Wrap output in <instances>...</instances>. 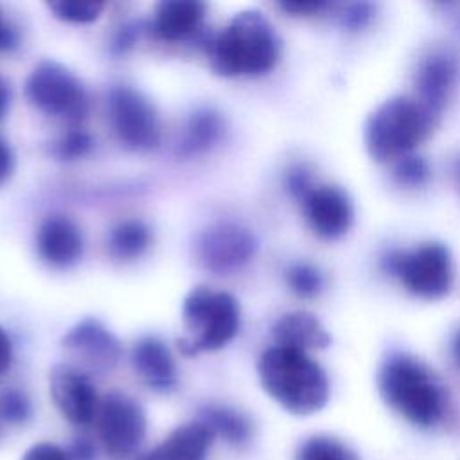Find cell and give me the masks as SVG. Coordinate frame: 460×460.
<instances>
[{"instance_id": "cell-1", "label": "cell", "mask_w": 460, "mask_h": 460, "mask_svg": "<svg viewBox=\"0 0 460 460\" xmlns=\"http://www.w3.org/2000/svg\"><path fill=\"white\" fill-rule=\"evenodd\" d=\"M207 43L210 68L223 77L266 74L280 58V38L257 9L239 11Z\"/></svg>"}, {"instance_id": "cell-2", "label": "cell", "mask_w": 460, "mask_h": 460, "mask_svg": "<svg viewBox=\"0 0 460 460\" xmlns=\"http://www.w3.org/2000/svg\"><path fill=\"white\" fill-rule=\"evenodd\" d=\"M377 388L383 401L410 424L437 426L447 410V395L440 379L415 356L395 352L379 367Z\"/></svg>"}, {"instance_id": "cell-3", "label": "cell", "mask_w": 460, "mask_h": 460, "mask_svg": "<svg viewBox=\"0 0 460 460\" xmlns=\"http://www.w3.org/2000/svg\"><path fill=\"white\" fill-rule=\"evenodd\" d=\"M257 372L266 394L293 415L316 413L329 401L327 374L304 350L273 345L261 354Z\"/></svg>"}, {"instance_id": "cell-4", "label": "cell", "mask_w": 460, "mask_h": 460, "mask_svg": "<svg viewBox=\"0 0 460 460\" xmlns=\"http://www.w3.org/2000/svg\"><path fill=\"white\" fill-rule=\"evenodd\" d=\"M435 120L437 115L417 97L392 95L379 102L365 122L367 153L376 162H395L428 138Z\"/></svg>"}, {"instance_id": "cell-5", "label": "cell", "mask_w": 460, "mask_h": 460, "mask_svg": "<svg viewBox=\"0 0 460 460\" xmlns=\"http://www.w3.org/2000/svg\"><path fill=\"white\" fill-rule=\"evenodd\" d=\"M181 320L187 336L178 340L180 350L185 356L212 352L237 334L241 325L239 302L230 293L196 286L183 298Z\"/></svg>"}, {"instance_id": "cell-6", "label": "cell", "mask_w": 460, "mask_h": 460, "mask_svg": "<svg viewBox=\"0 0 460 460\" xmlns=\"http://www.w3.org/2000/svg\"><path fill=\"white\" fill-rule=\"evenodd\" d=\"M383 268L406 291L424 300H438L451 291L453 257L442 243L426 241L408 250H394L383 259Z\"/></svg>"}, {"instance_id": "cell-7", "label": "cell", "mask_w": 460, "mask_h": 460, "mask_svg": "<svg viewBox=\"0 0 460 460\" xmlns=\"http://www.w3.org/2000/svg\"><path fill=\"white\" fill-rule=\"evenodd\" d=\"M27 101L45 115L81 122L90 108L88 93L81 81L56 61L38 63L25 81Z\"/></svg>"}, {"instance_id": "cell-8", "label": "cell", "mask_w": 460, "mask_h": 460, "mask_svg": "<svg viewBox=\"0 0 460 460\" xmlns=\"http://www.w3.org/2000/svg\"><path fill=\"white\" fill-rule=\"evenodd\" d=\"M255 234L234 221H219L207 226L194 241L196 262L216 275L232 273L248 264L257 253Z\"/></svg>"}, {"instance_id": "cell-9", "label": "cell", "mask_w": 460, "mask_h": 460, "mask_svg": "<svg viewBox=\"0 0 460 460\" xmlns=\"http://www.w3.org/2000/svg\"><path fill=\"white\" fill-rule=\"evenodd\" d=\"M97 429L104 453L113 460H124L138 449L146 437V411L128 394L110 392L101 401Z\"/></svg>"}, {"instance_id": "cell-10", "label": "cell", "mask_w": 460, "mask_h": 460, "mask_svg": "<svg viewBox=\"0 0 460 460\" xmlns=\"http://www.w3.org/2000/svg\"><path fill=\"white\" fill-rule=\"evenodd\" d=\"M110 124L129 149L149 151L160 142V122L149 99L126 84L113 86L108 93Z\"/></svg>"}, {"instance_id": "cell-11", "label": "cell", "mask_w": 460, "mask_h": 460, "mask_svg": "<svg viewBox=\"0 0 460 460\" xmlns=\"http://www.w3.org/2000/svg\"><path fill=\"white\" fill-rule=\"evenodd\" d=\"M50 397L59 413L74 426H88L99 413V395L90 376L74 365L58 363L49 376Z\"/></svg>"}, {"instance_id": "cell-12", "label": "cell", "mask_w": 460, "mask_h": 460, "mask_svg": "<svg viewBox=\"0 0 460 460\" xmlns=\"http://www.w3.org/2000/svg\"><path fill=\"white\" fill-rule=\"evenodd\" d=\"M311 230L322 239L345 235L354 223V207L347 192L331 183H314L300 199Z\"/></svg>"}, {"instance_id": "cell-13", "label": "cell", "mask_w": 460, "mask_h": 460, "mask_svg": "<svg viewBox=\"0 0 460 460\" xmlns=\"http://www.w3.org/2000/svg\"><path fill=\"white\" fill-rule=\"evenodd\" d=\"M63 347L90 370L104 374L119 363L122 347L117 336L97 318H83L63 336Z\"/></svg>"}, {"instance_id": "cell-14", "label": "cell", "mask_w": 460, "mask_h": 460, "mask_svg": "<svg viewBox=\"0 0 460 460\" xmlns=\"http://www.w3.org/2000/svg\"><path fill=\"white\" fill-rule=\"evenodd\" d=\"M460 77L458 58L447 49L429 50L417 66L415 88L417 99L438 117L451 99Z\"/></svg>"}, {"instance_id": "cell-15", "label": "cell", "mask_w": 460, "mask_h": 460, "mask_svg": "<svg viewBox=\"0 0 460 460\" xmlns=\"http://www.w3.org/2000/svg\"><path fill=\"white\" fill-rule=\"evenodd\" d=\"M84 241L79 226L63 214L45 217L36 232V250L52 268H70L83 255Z\"/></svg>"}, {"instance_id": "cell-16", "label": "cell", "mask_w": 460, "mask_h": 460, "mask_svg": "<svg viewBox=\"0 0 460 460\" xmlns=\"http://www.w3.org/2000/svg\"><path fill=\"white\" fill-rule=\"evenodd\" d=\"M131 365L138 377L155 392L165 394L176 386L174 358L169 347L156 336H144L133 345Z\"/></svg>"}, {"instance_id": "cell-17", "label": "cell", "mask_w": 460, "mask_h": 460, "mask_svg": "<svg viewBox=\"0 0 460 460\" xmlns=\"http://www.w3.org/2000/svg\"><path fill=\"white\" fill-rule=\"evenodd\" d=\"M214 438L216 435L205 422H187L174 428L140 460H205Z\"/></svg>"}, {"instance_id": "cell-18", "label": "cell", "mask_w": 460, "mask_h": 460, "mask_svg": "<svg viewBox=\"0 0 460 460\" xmlns=\"http://www.w3.org/2000/svg\"><path fill=\"white\" fill-rule=\"evenodd\" d=\"M207 5L196 0H162L155 5L153 32L165 41H181L199 31Z\"/></svg>"}, {"instance_id": "cell-19", "label": "cell", "mask_w": 460, "mask_h": 460, "mask_svg": "<svg viewBox=\"0 0 460 460\" xmlns=\"http://www.w3.org/2000/svg\"><path fill=\"white\" fill-rule=\"evenodd\" d=\"M275 345L296 350L325 349L331 343V334L325 325L307 311H289L279 316L271 327Z\"/></svg>"}, {"instance_id": "cell-20", "label": "cell", "mask_w": 460, "mask_h": 460, "mask_svg": "<svg viewBox=\"0 0 460 460\" xmlns=\"http://www.w3.org/2000/svg\"><path fill=\"white\" fill-rule=\"evenodd\" d=\"M225 133V120L219 111L212 108L196 110L178 140L176 155L181 158H192L210 151Z\"/></svg>"}, {"instance_id": "cell-21", "label": "cell", "mask_w": 460, "mask_h": 460, "mask_svg": "<svg viewBox=\"0 0 460 460\" xmlns=\"http://www.w3.org/2000/svg\"><path fill=\"white\" fill-rule=\"evenodd\" d=\"M216 437H221L228 446L243 449L253 437L252 420L239 410L225 404H207L199 411V419Z\"/></svg>"}, {"instance_id": "cell-22", "label": "cell", "mask_w": 460, "mask_h": 460, "mask_svg": "<svg viewBox=\"0 0 460 460\" xmlns=\"http://www.w3.org/2000/svg\"><path fill=\"white\" fill-rule=\"evenodd\" d=\"M151 244V230L140 219L117 223L108 235V253L117 261H133Z\"/></svg>"}, {"instance_id": "cell-23", "label": "cell", "mask_w": 460, "mask_h": 460, "mask_svg": "<svg viewBox=\"0 0 460 460\" xmlns=\"http://www.w3.org/2000/svg\"><path fill=\"white\" fill-rule=\"evenodd\" d=\"M296 460H358V456L341 440L329 435H314L302 442Z\"/></svg>"}, {"instance_id": "cell-24", "label": "cell", "mask_w": 460, "mask_h": 460, "mask_svg": "<svg viewBox=\"0 0 460 460\" xmlns=\"http://www.w3.org/2000/svg\"><path fill=\"white\" fill-rule=\"evenodd\" d=\"M431 178V167L420 155L410 153L394 162V180L406 189L424 187Z\"/></svg>"}, {"instance_id": "cell-25", "label": "cell", "mask_w": 460, "mask_h": 460, "mask_svg": "<svg viewBox=\"0 0 460 460\" xmlns=\"http://www.w3.org/2000/svg\"><path fill=\"white\" fill-rule=\"evenodd\" d=\"M286 280L289 289L304 298L316 296L323 288L322 271L309 262H295L286 270Z\"/></svg>"}, {"instance_id": "cell-26", "label": "cell", "mask_w": 460, "mask_h": 460, "mask_svg": "<svg viewBox=\"0 0 460 460\" xmlns=\"http://www.w3.org/2000/svg\"><path fill=\"white\" fill-rule=\"evenodd\" d=\"M52 14L68 23H90L95 22L102 9V2H68V0H58V2H49L47 4Z\"/></svg>"}, {"instance_id": "cell-27", "label": "cell", "mask_w": 460, "mask_h": 460, "mask_svg": "<svg viewBox=\"0 0 460 460\" xmlns=\"http://www.w3.org/2000/svg\"><path fill=\"white\" fill-rule=\"evenodd\" d=\"M32 415L31 399L18 388H5L0 392V417L13 424L22 426Z\"/></svg>"}, {"instance_id": "cell-28", "label": "cell", "mask_w": 460, "mask_h": 460, "mask_svg": "<svg viewBox=\"0 0 460 460\" xmlns=\"http://www.w3.org/2000/svg\"><path fill=\"white\" fill-rule=\"evenodd\" d=\"M93 147V138L84 129H70L66 131L56 144H54V155L59 160H77L86 156Z\"/></svg>"}, {"instance_id": "cell-29", "label": "cell", "mask_w": 460, "mask_h": 460, "mask_svg": "<svg viewBox=\"0 0 460 460\" xmlns=\"http://www.w3.org/2000/svg\"><path fill=\"white\" fill-rule=\"evenodd\" d=\"M340 23L350 31L367 27L376 16V5L368 2H352L345 4L340 11Z\"/></svg>"}, {"instance_id": "cell-30", "label": "cell", "mask_w": 460, "mask_h": 460, "mask_svg": "<svg viewBox=\"0 0 460 460\" xmlns=\"http://www.w3.org/2000/svg\"><path fill=\"white\" fill-rule=\"evenodd\" d=\"M314 185V180H313V174L311 171L302 165V164H296L293 167H289V171L286 172V189L288 192L298 201L311 187Z\"/></svg>"}, {"instance_id": "cell-31", "label": "cell", "mask_w": 460, "mask_h": 460, "mask_svg": "<svg viewBox=\"0 0 460 460\" xmlns=\"http://www.w3.org/2000/svg\"><path fill=\"white\" fill-rule=\"evenodd\" d=\"M144 32V25L142 22H128L124 23L117 34L113 36V41H111V50L115 54H124L128 52L129 49L135 47V43L138 41L140 34Z\"/></svg>"}, {"instance_id": "cell-32", "label": "cell", "mask_w": 460, "mask_h": 460, "mask_svg": "<svg viewBox=\"0 0 460 460\" xmlns=\"http://www.w3.org/2000/svg\"><path fill=\"white\" fill-rule=\"evenodd\" d=\"M279 7L295 16H311L327 11L332 4L325 0H284L279 2Z\"/></svg>"}, {"instance_id": "cell-33", "label": "cell", "mask_w": 460, "mask_h": 460, "mask_svg": "<svg viewBox=\"0 0 460 460\" xmlns=\"http://www.w3.org/2000/svg\"><path fill=\"white\" fill-rule=\"evenodd\" d=\"M22 460H70V456L52 442H38L25 451Z\"/></svg>"}, {"instance_id": "cell-34", "label": "cell", "mask_w": 460, "mask_h": 460, "mask_svg": "<svg viewBox=\"0 0 460 460\" xmlns=\"http://www.w3.org/2000/svg\"><path fill=\"white\" fill-rule=\"evenodd\" d=\"M66 453H68L70 460H95V456H97L95 444L86 437L74 438V442L70 444Z\"/></svg>"}, {"instance_id": "cell-35", "label": "cell", "mask_w": 460, "mask_h": 460, "mask_svg": "<svg viewBox=\"0 0 460 460\" xmlns=\"http://www.w3.org/2000/svg\"><path fill=\"white\" fill-rule=\"evenodd\" d=\"M14 171V153L9 142L0 137V185L9 180Z\"/></svg>"}, {"instance_id": "cell-36", "label": "cell", "mask_w": 460, "mask_h": 460, "mask_svg": "<svg viewBox=\"0 0 460 460\" xmlns=\"http://www.w3.org/2000/svg\"><path fill=\"white\" fill-rule=\"evenodd\" d=\"M13 361V345L7 332L0 327V376L9 368Z\"/></svg>"}, {"instance_id": "cell-37", "label": "cell", "mask_w": 460, "mask_h": 460, "mask_svg": "<svg viewBox=\"0 0 460 460\" xmlns=\"http://www.w3.org/2000/svg\"><path fill=\"white\" fill-rule=\"evenodd\" d=\"M16 43H18V36L14 29L2 20V13H0V52L14 49Z\"/></svg>"}, {"instance_id": "cell-38", "label": "cell", "mask_w": 460, "mask_h": 460, "mask_svg": "<svg viewBox=\"0 0 460 460\" xmlns=\"http://www.w3.org/2000/svg\"><path fill=\"white\" fill-rule=\"evenodd\" d=\"M11 104V86L9 83L0 75V120L5 117Z\"/></svg>"}, {"instance_id": "cell-39", "label": "cell", "mask_w": 460, "mask_h": 460, "mask_svg": "<svg viewBox=\"0 0 460 460\" xmlns=\"http://www.w3.org/2000/svg\"><path fill=\"white\" fill-rule=\"evenodd\" d=\"M451 354H453V359L456 361V365L460 367V327H458L456 332L453 334V340H451Z\"/></svg>"}, {"instance_id": "cell-40", "label": "cell", "mask_w": 460, "mask_h": 460, "mask_svg": "<svg viewBox=\"0 0 460 460\" xmlns=\"http://www.w3.org/2000/svg\"><path fill=\"white\" fill-rule=\"evenodd\" d=\"M456 176H458V181H460V158H458V164H456Z\"/></svg>"}]
</instances>
